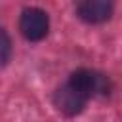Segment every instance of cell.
Segmentation results:
<instances>
[{"mask_svg": "<svg viewBox=\"0 0 122 122\" xmlns=\"http://www.w3.org/2000/svg\"><path fill=\"white\" fill-rule=\"evenodd\" d=\"M76 15L78 19L90 25L105 23L112 15V4L105 0H84L76 4Z\"/></svg>", "mask_w": 122, "mask_h": 122, "instance_id": "obj_4", "label": "cell"}, {"mask_svg": "<svg viewBox=\"0 0 122 122\" xmlns=\"http://www.w3.org/2000/svg\"><path fill=\"white\" fill-rule=\"evenodd\" d=\"M88 97L84 95V93H80L72 84H69V82H65V84H61L55 92H53V105H55V109L61 112V114H65V116H76V114H80L84 109H86V105H88Z\"/></svg>", "mask_w": 122, "mask_h": 122, "instance_id": "obj_3", "label": "cell"}, {"mask_svg": "<svg viewBox=\"0 0 122 122\" xmlns=\"http://www.w3.org/2000/svg\"><path fill=\"white\" fill-rule=\"evenodd\" d=\"M67 82L72 84L88 99H92L95 95H109V92H111L109 76H105L103 72H97L93 69H86V67H80V69L72 71Z\"/></svg>", "mask_w": 122, "mask_h": 122, "instance_id": "obj_1", "label": "cell"}, {"mask_svg": "<svg viewBox=\"0 0 122 122\" xmlns=\"http://www.w3.org/2000/svg\"><path fill=\"white\" fill-rule=\"evenodd\" d=\"M11 51H13L11 38H10V34L6 32V29L0 27V67H6V65L10 63Z\"/></svg>", "mask_w": 122, "mask_h": 122, "instance_id": "obj_5", "label": "cell"}, {"mask_svg": "<svg viewBox=\"0 0 122 122\" xmlns=\"http://www.w3.org/2000/svg\"><path fill=\"white\" fill-rule=\"evenodd\" d=\"M19 30L29 42H40L50 30V17L42 8H25L19 15Z\"/></svg>", "mask_w": 122, "mask_h": 122, "instance_id": "obj_2", "label": "cell"}]
</instances>
